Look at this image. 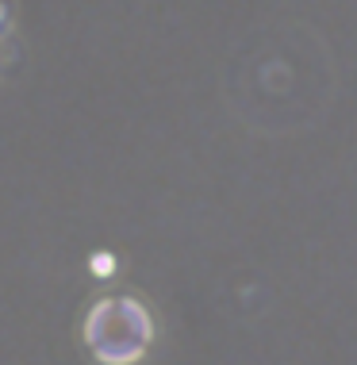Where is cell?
Instances as JSON below:
<instances>
[{
	"mask_svg": "<svg viewBox=\"0 0 357 365\" xmlns=\"http://www.w3.org/2000/svg\"><path fill=\"white\" fill-rule=\"evenodd\" d=\"M88 269H93V277H112V273H115V254L96 250L93 258H88Z\"/></svg>",
	"mask_w": 357,
	"mask_h": 365,
	"instance_id": "obj_1",
	"label": "cell"
}]
</instances>
